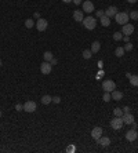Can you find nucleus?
Masks as SVG:
<instances>
[{"instance_id":"nucleus-40","label":"nucleus","mask_w":138,"mask_h":153,"mask_svg":"<svg viewBox=\"0 0 138 153\" xmlns=\"http://www.w3.org/2000/svg\"><path fill=\"white\" fill-rule=\"evenodd\" d=\"M126 77H127V79H130V77H131V73H128V72H127V73H126Z\"/></svg>"},{"instance_id":"nucleus-32","label":"nucleus","mask_w":138,"mask_h":153,"mask_svg":"<svg viewBox=\"0 0 138 153\" xmlns=\"http://www.w3.org/2000/svg\"><path fill=\"white\" fill-rule=\"evenodd\" d=\"M53 102H54V103H59V102H61V98H59L58 95H57V97H53Z\"/></svg>"},{"instance_id":"nucleus-4","label":"nucleus","mask_w":138,"mask_h":153,"mask_svg":"<svg viewBox=\"0 0 138 153\" xmlns=\"http://www.w3.org/2000/svg\"><path fill=\"white\" fill-rule=\"evenodd\" d=\"M24 110L28 112V113H33V112H36L38 110V105H36V102L35 101H26L24 103Z\"/></svg>"},{"instance_id":"nucleus-15","label":"nucleus","mask_w":138,"mask_h":153,"mask_svg":"<svg viewBox=\"0 0 138 153\" xmlns=\"http://www.w3.org/2000/svg\"><path fill=\"white\" fill-rule=\"evenodd\" d=\"M73 19H75L76 22H82L83 19H84L83 11H80V10H75V11H73Z\"/></svg>"},{"instance_id":"nucleus-23","label":"nucleus","mask_w":138,"mask_h":153,"mask_svg":"<svg viewBox=\"0 0 138 153\" xmlns=\"http://www.w3.org/2000/svg\"><path fill=\"white\" fill-rule=\"evenodd\" d=\"M82 55L84 59H90V58L93 57V52H91V50H84L82 52Z\"/></svg>"},{"instance_id":"nucleus-30","label":"nucleus","mask_w":138,"mask_h":153,"mask_svg":"<svg viewBox=\"0 0 138 153\" xmlns=\"http://www.w3.org/2000/svg\"><path fill=\"white\" fill-rule=\"evenodd\" d=\"M102 15H105V11H102V10H98V11H95V17H97V18H101Z\"/></svg>"},{"instance_id":"nucleus-35","label":"nucleus","mask_w":138,"mask_h":153,"mask_svg":"<svg viewBox=\"0 0 138 153\" xmlns=\"http://www.w3.org/2000/svg\"><path fill=\"white\" fill-rule=\"evenodd\" d=\"M50 62H51V65H57V64H58V61H57L55 58H53V59H51Z\"/></svg>"},{"instance_id":"nucleus-10","label":"nucleus","mask_w":138,"mask_h":153,"mask_svg":"<svg viewBox=\"0 0 138 153\" xmlns=\"http://www.w3.org/2000/svg\"><path fill=\"white\" fill-rule=\"evenodd\" d=\"M122 33L123 35H127V36H131L133 33H134V26L131 25V24H124L123 25V28H122Z\"/></svg>"},{"instance_id":"nucleus-31","label":"nucleus","mask_w":138,"mask_h":153,"mask_svg":"<svg viewBox=\"0 0 138 153\" xmlns=\"http://www.w3.org/2000/svg\"><path fill=\"white\" fill-rule=\"evenodd\" d=\"M15 110H17V112H21V110H24V105H21V103H17V105H15Z\"/></svg>"},{"instance_id":"nucleus-25","label":"nucleus","mask_w":138,"mask_h":153,"mask_svg":"<svg viewBox=\"0 0 138 153\" xmlns=\"http://www.w3.org/2000/svg\"><path fill=\"white\" fill-rule=\"evenodd\" d=\"M35 26V21L32 18H29V19H26L25 21V28H28V29H31V28H33Z\"/></svg>"},{"instance_id":"nucleus-24","label":"nucleus","mask_w":138,"mask_h":153,"mask_svg":"<svg viewBox=\"0 0 138 153\" xmlns=\"http://www.w3.org/2000/svg\"><path fill=\"white\" fill-rule=\"evenodd\" d=\"M122 39H123V33L122 32H115L113 33V40H115V41H120Z\"/></svg>"},{"instance_id":"nucleus-18","label":"nucleus","mask_w":138,"mask_h":153,"mask_svg":"<svg viewBox=\"0 0 138 153\" xmlns=\"http://www.w3.org/2000/svg\"><path fill=\"white\" fill-rule=\"evenodd\" d=\"M100 22L102 26H105V28H108V26L111 25V18L109 17H107V15H102L100 18Z\"/></svg>"},{"instance_id":"nucleus-26","label":"nucleus","mask_w":138,"mask_h":153,"mask_svg":"<svg viewBox=\"0 0 138 153\" xmlns=\"http://www.w3.org/2000/svg\"><path fill=\"white\" fill-rule=\"evenodd\" d=\"M102 99H104V102H109L112 101V95H111V92H104V97H102Z\"/></svg>"},{"instance_id":"nucleus-37","label":"nucleus","mask_w":138,"mask_h":153,"mask_svg":"<svg viewBox=\"0 0 138 153\" xmlns=\"http://www.w3.org/2000/svg\"><path fill=\"white\" fill-rule=\"evenodd\" d=\"M33 17H35L36 19H39V18H40V14H39V13H35V15H33Z\"/></svg>"},{"instance_id":"nucleus-43","label":"nucleus","mask_w":138,"mask_h":153,"mask_svg":"<svg viewBox=\"0 0 138 153\" xmlns=\"http://www.w3.org/2000/svg\"><path fill=\"white\" fill-rule=\"evenodd\" d=\"M0 117H1V110H0Z\"/></svg>"},{"instance_id":"nucleus-22","label":"nucleus","mask_w":138,"mask_h":153,"mask_svg":"<svg viewBox=\"0 0 138 153\" xmlns=\"http://www.w3.org/2000/svg\"><path fill=\"white\" fill-rule=\"evenodd\" d=\"M50 102H53V97H50V95L42 97V103H43V105H49Z\"/></svg>"},{"instance_id":"nucleus-19","label":"nucleus","mask_w":138,"mask_h":153,"mask_svg":"<svg viewBox=\"0 0 138 153\" xmlns=\"http://www.w3.org/2000/svg\"><path fill=\"white\" fill-rule=\"evenodd\" d=\"M130 84L133 87H138V75H131L130 77Z\"/></svg>"},{"instance_id":"nucleus-13","label":"nucleus","mask_w":138,"mask_h":153,"mask_svg":"<svg viewBox=\"0 0 138 153\" xmlns=\"http://www.w3.org/2000/svg\"><path fill=\"white\" fill-rule=\"evenodd\" d=\"M97 143H98V145H101L102 148H107V146H109L111 139H109L108 137H101V138H98V139H97Z\"/></svg>"},{"instance_id":"nucleus-17","label":"nucleus","mask_w":138,"mask_h":153,"mask_svg":"<svg viewBox=\"0 0 138 153\" xmlns=\"http://www.w3.org/2000/svg\"><path fill=\"white\" fill-rule=\"evenodd\" d=\"M100 48H101V43L98 41V40H95V41H93V44H91V52L93 54H97L98 51H100Z\"/></svg>"},{"instance_id":"nucleus-21","label":"nucleus","mask_w":138,"mask_h":153,"mask_svg":"<svg viewBox=\"0 0 138 153\" xmlns=\"http://www.w3.org/2000/svg\"><path fill=\"white\" fill-rule=\"evenodd\" d=\"M43 58H44V61H47V62H50L51 59L54 58V55H53V52L51 51H46L43 54Z\"/></svg>"},{"instance_id":"nucleus-38","label":"nucleus","mask_w":138,"mask_h":153,"mask_svg":"<svg viewBox=\"0 0 138 153\" xmlns=\"http://www.w3.org/2000/svg\"><path fill=\"white\" fill-rule=\"evenodd\" d=\"M66 150H68V152H73V150H75V148H73V146H70V148H68Z\"/></svg>"},{"instance_id":"nucleus-20","label":"nucleus","mask_w":138,"mask_h":153,"mask_svg":"<svg viewBox=\"0 0 138 153\" xmlns=\"http://www.w3.org/2000/svg\"><path fill=\"white\" fill-rule=\"evenodd\" d=\"M115 55L118 58H122L124 55V48H123V47H118V48L115 50Z\"/></svg>"},{"instance_id":"nucleus-28","label":"nucleus","mask_w":138,"mask_h":153,"mask_svg":"<svg viewBox=\"0 0 138 153\" xmlns=\"http://www.w3.org/2000/svg\"><path fill=\"white\" fill-rule=\"evenodd\" d=\"M128 17H130L131 19H134V21H137L138 19V11H135V10H134V11H130Z\"/></svg>"},{"instance_id":"nucleus-2","label":"nucleus","mask_w":138,"mask_h":153,"mask_svg":"<svg viewBox=\"0 0 138 153\" xmlns=\"http://www.w3.org/2000/svg\"><path fill=\"white\" fill-rule=\"evenodd\" d=\"M128 19H130V17H128V14L127 13H118L116 15H115V21L122 26L124 25V24H127Z\"/></svg>"},{"instance_id":"nucleus-1","label":"nucleus","mask_w":138,"mask_h":153,"mask_svg":"<svg viewBox=\"0 0 138 153\" xmlns=\"http://www.w3.org/2000/svg\"><path fill=\"white\" fill-rule=\"evenodd\" d=\"M83 26L86 28V29H88V31H93V29H95V26H97V18L95 17H86V18L82 21Z\"/></svg>"},{"instance_id":"nucleus-8","label":"nucleus","mask_w":138,"mask_h":153,"mask_svg":"<svg viewBox=\"0 0 138 153\" xmlns=\"http://www.w3.org/2000/svg\"><path fill=\"white\" fill-rule=\"evenodd\" d=\"M51 70H53V65H51V62L44 61L43 64L40 65V72H42L43 75H50Z\"/></svg>"},{"instance_id":"nucleus-14","label":"nucleus","mask_w":138,"mask_h":153,"mask_svg":"<svg viewBox=\"0 0 138 153\" xmlns=\"http://www.w3.org/2000/svg\"><path fill=\"white\" fill-rule=\"evenodd\" d=\"M122 119L124 121V124H133L134 123V116L128 112V113H124V115L122 116Z\"/></svg>"},{"instance_id":"nucleus-36","label":"nucleus","mask_w":138,"mask_h":153,"mask_svg":"<svg viewBox=\"0 0 138 153\" xmlns=\"http://www.w3.org/2000/svg\"><path fill=\"white\" fill-rule=\"evenodd\" d=\"M128 112H130V108H128V106H126V108L123 109V113H128Z\"/></svg>"},{"instance_id":"nucleus-27","label":"nucleus","mask_w":138,"mask_h":153,"mask_svg":"<svg viewBox=\"0 0 138 153\" xmlns=\"http://www.w3.org/2000/svg\"><path fill=\"white\" fill-rule=\"evenodd\" d=\"M113 115L118 116V117H122L124 113H123V110H122L120 108H115V109H113Z\"/></svg>"},{"instance_id":"nucleus-12","label":"nucleus","mask_w":138,"mask_h":153,"mask_svg":"<svg viewBox=\"0 0 138 153\" xmlns=\"http://www.w3.org/2000/svg\"><path fill=\"white\" fill-rule=\"evenodd\" d=\"M118 13H119V11H118V7H116V6H111V7H108L107 10H105V15L109 17V18L115 17Z\"/></svg>"},{"instance_id":"nucleus-39","label":"nucleus","mask_w":138,"mask_h":153,"mask_svg":"<svg viewBox=\"0 0 138 153\" xmlns=\"http://www.w3.org/2000/svg\"><path fill=\"white\" fill-rule=\"evenodd\" d=\"M127 1H128V3H131V4H134V3H137L138 0H127Z\"/></svg>"},{"instance_id":"nucleus-3","label":"nucleus","mask_w":138,"mask_h":153,"mask_svg":"<svg viewBox=\"0 0 138 153\" xmlns=\"http://www.w3.org/2000/svg\"><path fill=\"white\" fill-rule=\"evenodd\" d=\"M123 124H124V121L122 117H118V116H115L112 120H111V127L113 130H120V128L123 127Z\"/></svg>"},{"instance_id":"nucleus-11","label":"nucleus","mask_w":138,"mask_h":153,"mask_svg":"<svg viewBox=\"0 0 138 153\" xmlns=\"http://www.w3.org/2000/svg\"><path fill=\"white\" fill-rule=\"evenodd\" d=\"M102 133H104V131H102V128L101 127H94L93 130H91V138L97 141L98 138L102 137Z\"/></svg>"},{"instance_id":"nucleus-5","label":"nucleus","mask_w":138,"mask_h":153,"mask_svg":"<svg viewBox=\"0 0 138 153\" xmlns=\"http://www.w3.org/2000/svg\"><path fill=\"white\" fill-rule=\"evenodd\" d=\"M102 88H104V91H107V92H112L113 90L116 88V83L113 80H104L102 82Z\"/></svg>"},{"instance_id":"nucleus-42","label":"nucleus","mask_w":138,"mask_h":153,"mask_svg":"<svg viewBox=\"0 0 138 153\" xmlns=\"http://www.w3.org/2000/svg\"><path fill=\"white\" fill-rule=\"evenodd\" d=\"M1 65H3V61H1V59H0V66H1Z\"/></svg>"},{"instance_id":"nucleus-41","label":"nucleus","mask_w":138,"mask_h":153,"mask_svg":"<svg viewBox=\"0 0 138 153\" xmlns=\"http://www.w3.org/2000/svg\"><path fill=\"white\" fill-rule=\"evenodd\" d=\"M64 3H66V4H69V3H72V0H62Z\"/></svg>"},{"instance_id":"nucleus-29","label":"nucleus","mask_w":138,"mask_h":153,"mask_svg":"<svg viewBox=\"0 0 138 153\" xmlns=\"http://www.w3.org/2000/svg\"><path fill=\"white\" fill-rule=\"evenodd\" d=\"M123 48H124V51H131L133 50V44L128 41V43H126V44H124V47H123Z\"/></svg>"},{"instance_id":"nucleus-9","label":"nucleus","mask_w":138,"mask_h":153,"mask_svg":"<svg viewBox=\"0 0 138 153\" xmlns=\"http://www.w3.org/2000/svg\"><path fill=\"white\" fill-rule=\"evenodd\" d=\"M138 138V133H137V130H128L127 133H126V139L127 141H130V142H134V141Z\"/></svg>"},{"instance_id":"nucleus-16","label":"nucleus","mask_w":138,"mask_h":153,"mask_svg":"<svg viewBox=\"0 0 138 153\" xmlns=\"http://www.w3.org/2000/svg\"><path fill=\"white\" fill-rule=\"evenodd\" d=\"M111 95H112L113 101H120V99L123 98V92L119 91V90H113L112 92H111Z\"/></svg>"},{"instance_id":"nucleus-6","label":"nucleus","mask_w":138,"mask_h":153,"mask_svg":"<svg viewBox=\"0 0 138 153\" xmlns=\"http://www.w3.org/2000/svg\"><path fill=\"white\" fill-rule=\"evenodd\" d=\"M47 26H49L47 19H44V18L36 19V29H38L39 32H44V31L47 29Z\"/></svg>"},{"instance_id":"nucleus-33","label":"nucleus","mask_w":138,"mask_h":153,"mask_svg":"<svg viewBox=\"0 0 138 153\" xmlns=\"http://www.w3.org/2000/svg\"><path fill=\"white\" fill-rule=\"evenodd\" d=\"M122 40H124V43H128L130 41V36H127V35H123V39Z\"/></svg>"},{"instance_id":"nucleus-34","label":"nucleus","mask_w":138,"mask_h":153,"mask_svg":"<svg viewBox=\"0 0 138 153\" xmlns=\"http://www.w3.org/2000/svg\"><path fill=\"white\" fill-rule=\"evenodd\" d=\"M72 3H75L76 6H79V4L82 3V0H72Z\"/></svg>"},{"instance_id":"nucleus-7","label":"nucleus","mask_w":138,"mask_h":153,"mask_svg":"<svg viewBox=\"0 0 138 153\" xmlns=\"http://www.w3.org/2000/svg\"><path fill=\"white\" fill-rule=\"evenodd\" d=\"M95 11V7H94V3L90 1V0H86L83 1V13H94Z\"/></svg>"}]
</instances>
